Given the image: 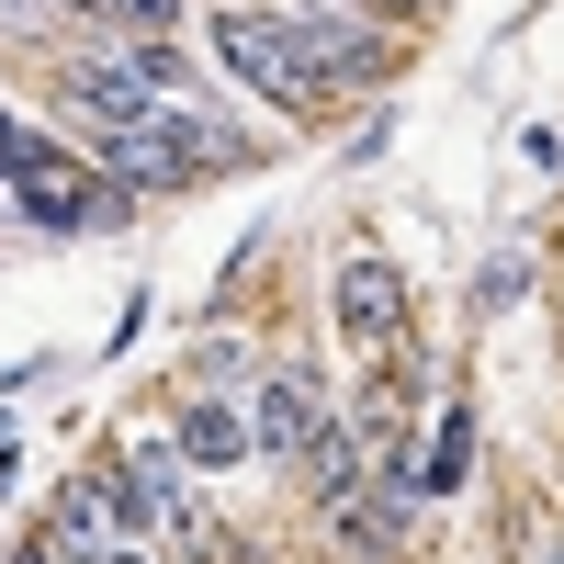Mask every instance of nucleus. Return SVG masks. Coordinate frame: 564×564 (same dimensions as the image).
Returning <instances> with one entry per match:
<instances>
[{"label":"nucleus","instance_id":"6","mask_svg":"<svg viewBox=\"0 0 564 564\" xmlns=\"http://www.w3.org/2000/svg\"><path fill=\"white\" fill-rule=\"evenodd\" d=\"M339 327H350L361 350H406V282L384 260H350L339 271Z\"/></svg>","mask_w":564,"mask_h":564},{"label":"nucleus","instance_id":"1","mask_svg":"<svg viewBox=\"0 0 564 564\" xmlns=\"http://www.w3.org/2000/svg\"><path fill=\"white\" fill-rule=\"evenodd\" d=\"M102 148V181H193V170H215V159H238V135L226 124H204L193 102H159V113H135V124H102L90 135Z\"/></svg>","mask_w":564,"mask_h":564},{"label":"nucleus","instance_id":"9","mask_svg":"<svg viewBox=\"0 0 564 564\" xmlns=\"http://www.w3.org/2000/svg\"><path fill=\"white\" fill-rule=\"evenodd\" d=\"M463 463H475V417L441 406L430 417V452H417V486H463Z\"/></svg>","mask_w":564,"mask_h":564},{"label":"nucleus","instance_id":"13","mask_svg":"<svg viewBox=\"0 0 564 564\" xmlns=\"http://www.w3.org/2000/svg\"><path fill=\"white\" fill-rule=\"evenodd\" d=\"M102 12L135 23V34H170V23H181V0H102Z\"/></svg>","mask_w":564,"mask_h":564},{"label":"nucleus","instance_id":"8","mask_svg":"<svg viewBox=\"0 0 564 564\" xmlns=\"http://www.w3.org/2000/svg\"><path fill=\"white\" fill-rule=\"evenodd\" d=\"M260 441H249V417L238 406H193L181 417V463H204V475H226V463H249Z\"/></svg>","mask_w":564,"mask_h":564},{"label":"nucleus","instance_id":"11","mask_svg":"<svg viewBox=\"0 0 564 564\" xmlns=\"http://www.w3.org/2000/svg\"><path fill=\"white\" fill-rule=\"evenodd\" d=\"M294 463H305L316 486H350V475H361V441H350V430H316V441H305Z\"/></svg>","mask_w":564,"mask_h":564},{"label":"nucleus","instance_id":"10","mask_svg":"<svg viewBox=\"0 0 564 564\" xmlns=\"http://www.w3.org/2000/svg\"><path fill=\"white\" fill-rule=\"evenodd\" d=\"M124 68H135V79H148V90H159V102H193V57H181V45H170V34H135V45H124Z\"/></svg>","mask_w":564,"mask_h":564},{"label":"nucleus","instance_id":"2","mask_svg":"<svg viewBox=\"0 0 564 564\" xmlns=\"http://www.w3.org/2000/svg\"><path fill=\"white\" fill-rule=\"evenodd\" d=\"M215 57L238 68L249 90H271V102H316V79H305V57H294V34H282V12L226 0V12H215Z\"/></svg>","mask_w":564,"mask_h":564},{"label":"nucleus","instance_id":"15","mask_svg":"<svg viewBox=\"0 0 564 564\" xmlns=\"http://www.w3.org/2000/svg\"><path fill=\"white\" fill-rule=\"evenodd\" d=\"M45 12H90V0H45Z\"/></svg>","mask_w":564,"mask_h":564},{"label":"nucleus","instance_id":"14","mask_svg":"<svg viewBox=\"0 0 564 564\" xmlns=\"http://www.w3.org/2000/svg\"><path fill=\"white\" fill-rule=\"evenodd\" d=\"M57 12H45V0H0V34H45Z\"/></svg>","mask_w":564,"mask_h":564},{"label":"nucleus","instance_id":"4","mask_svg":"<svg viewBox=\"0 0 564 564\" xmlns=\"http://www.w3.org/2000/svg\"><path fill=\"white\" fill-rule=\"evenodd\" d=\"M316 430H327V406H316V384H305L294 361H271V372H260V406H249V441H260L271 463H294V452H305Z\"/></svg>","mask_w":564,"mask_h":564},{"label":"nucleus","instance_id":"17","mask_svg":"<svg viewBox=\"0 0 564 564\" xmlns=\"http://www.w3.org/2000/svg\"><path fill=\"white\" fill-rule=\"evenodd\" d=\"M553 564H564V553H553Z\"/></svg>","mask_w":564,"mask_h":564},{"label":"nucleus","instance_id":"3","mask_svg":"<svg viewBox=\"0 0 564 564\" xmlns=\"http://www.w3.org/2000/svg\"><path fill=\"white\" fill-rule=\"evenodd\" d=\"M282 34H294V57L316 90H361L372 68H384V34L350 23V12H282Z\"/></svg>","mask_w":564,"mask_h":564},{"label":"nucleus","instance_id":"16","mask_svg":"<svg viewBox=\"0 0 564 564\" xmlns=\"http://www.w3.org/2000/svg\"><path fill=\"white\" fill-rule=\"evenodd\" d=\"M395 12H417V0H395Z\"/></svg>","mask_w":564,"mask_h":564},{"label":"nucleus","instance_id":"12","mask_svg":"<svg viewBox=\"0 0 564 564\" xmlns=\"http://www.w3.org/2000/svg\"><path fill=\"white\" fill-rule=\"evenodd\" d=\"M23 564H113V553H90V542H79V531L57 520V531H45V542H23Z\"/></svg>","mask_w":564,"mask_h":564},{"label":"nucleus","instance_id":"5","mask_svg":"<svg viewBox=\"0 0 564 564\" xmlns=\"http://www.w3.org/2000/svg\"><path fill=\"white\" fill-rule=\"evenodd\" d=\"M57 102H68V113H90V135H102V124H135V113H159V90L135 79L124 57H68Z\"/></svg>","mask_w":564,"mask_h":564},{"label":"nucleus","instance_id":"7","mask_svg":"<svg viewBox=\"0 0 564 564\" xmlns=\"http://www.w3.org/2000/svg\"><path fill=\"white\" fill-rule=\"evenodd\" d=\"M327 531H339V553H384L406 531V497H361V486H327Z\"/></svg>","mask_w":564,"mask_h":564}]
</instances>
